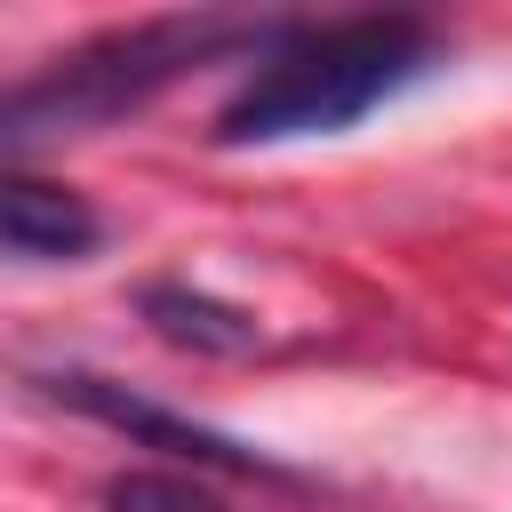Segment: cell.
Returning <instances> with one entry per match:
<instances>
[{
	"label": "cell",
	"mask_w": 512,
	"mask_h": 512,
	"mask_svg": "<svg viewBox=\"0 0 512 512\" xmlns=\"http://www.w3.org/2000/svg\"><path fill=\"white\" fill-rule=\"evenodd\" d=\"M104 512H224V504L184 472H112L104 480Z\"/></svg>",
	"instance_id": "8992f818"
},
{
	"label": "cell",
	"mask_w": 512,
	"mask_h": 512,
	"mask_svg": "<svg viewBox=\"0 0 512 512\" xmlns=\"http://www.w3.org/2000/svg\"><path fill=\"white\" fill-rule=\"evenodd\" d=\"M440 64V40L424 16H344V24H288L280 48L256 56V72L224 96L216 144H288V136H336L368 120L384 96L424 80Z\"/></svg>",
	"instance_id": "6da1fadb"
},
{
	"label": "cell",
	"mask_w": 512,
	"mask_h": 512,
	"mask_svg": "<svg viewBox=\"0 0 512 512\" xmlns=\"http://www.w3.org/2000/svg\"><path fill=\"white\" fill-rule=\"evenodd\" d=\"M288 24L280 16H232V8H192V16H144V24H112L64 56H48L32 80L8 88L0 104V144L8 152H32L48 136H80V128H104L136 104H152L168 80L216 64L224 48H280Z\"/></svg>",
	"instance_id": "7a4b0ae2"
},
{
	"label": "cell",
	"mask_w": 512,
	"mask_h": 512,
	"mask_svg": "<svg viewBox=\"0 0 512 512\" xmlns=\"http://www.w3.org/2000/svg\"><path fill=\"white\" fill-rule=\"evenodd\" d=\"M40 384H48V400H64V408H80V416H96L112 432H128V448H160L176 464H208V472H240V480H288V464H272L264 448H248V440H232L216 424H192L184 408H160V400L112 384L96 368H56Z\"/></svg>",
	"instance_id": "3957f363"
},
{
	"label": "cell",
	"mask_w": 512,
	"mask_h": 512,
	"mask_svg": "<svg viewBox=\"0 0 512 512\" xmlns=\"http://www.w3.org/2000/svg\"><path fill=\"white\" fill-rule=\"evenodd\" d=\"M0 240H8L16 264H80L104 240V216L80 192L8 168V184H0Z\"/></svg>",
	"instance_id": "277c9868"
},
{
	"label": "cell",
	"mask_w": 512,
	"mask_h": 512,
	"mask_svg": "<svg viewBox=\"0 0 512 512\" xmlns=\"http://www.w3.org/2000/svg\"><path fill=\"white\" fill-rule=\"evenodd\" d=\"M136 312L152 320L160 344L200 352V360H240V352H256V336H264L240 304H224V296H208V288H192V280H144Z\"/></svg>",
	"instance_id": "5b68a950"
}]
</instances>
